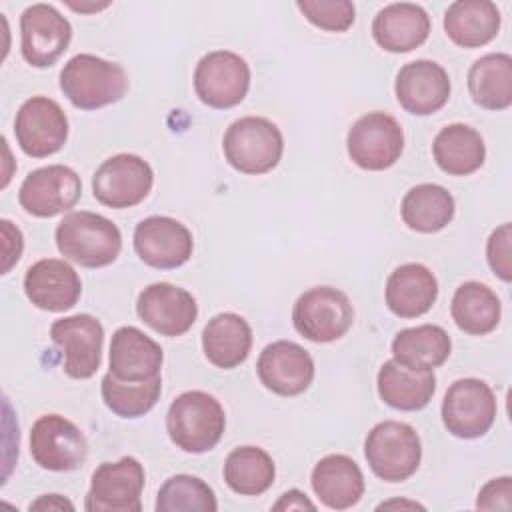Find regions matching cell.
Returning <instances> with one entry per match:
<instances>
[{
  "mask_svg": "<svg viewBox=\"0 0 512 512\" xmlns=\"http://www.w3.org/2000/svg\"><path fill=\"white\" fill-rule=\"evenodd\" d=\"M54 236L58 252L84 268L108 266L122 250L120 228L106 216L88 210L66 214Z\"/></svg>",
  "mask_w": 512,
  "mask_h": 512,
  "instance_id": "1",
  "label": "cell"
},
{
  "mask_svg": "<svg viewBox=\"0 0 512 512\" xmlns=\"http://www.w3.org/2000/svg\"><path fill=\"white\" fill-rule=\"evenodd\" d=\"M226 428L222 404L208 392L188 390L176 396L166 414V432L188 454L212 450Z\"/></svg>",
  "mask_w": 512,
  "mask_h": 512,
  "instance_id": "2",
  "label": "cell"
},
{
  "mask_svg": "<svg viewBox=\"0 0 512 512\" xmlns=\"http://www.w3.org/2000/svg\"><path fill=\"white\" fill-rule=\"evenodd\" d=\"M60 90L72 106L98 110L124 98L128 76L116 62L94 54H76L60 72Z\"/></svg>",
  "mask_w": 512,
  "mask_h": 512,
  "instance_id": "3",
  "label": "cell"
},
{
  "mask_svg": "<svg viewBox=\"0 0 512 512\" xmlns=\"http://www.w3.org/2000/svg\"><path fill=\"white\" fill-rule=\"evenodd\" d=\"M224 158L242 174H266L278 166L284 152L280 128L262 116H244L232 122L222 140Z\"/></svg>",
  "mask_w": 512,
  "mask_h": 512,
  "instance_id": "4",
  "label": "cell"
},
{
  "mask_svg": "<svg viewBox=\"0 0 512 512\" xmlns=\"http://www.w3.org/2000/svg\"><path fill=\"white\" fill-rule=\"evenodd\" d=\"M364 456L370 470L380 480L404 482L420 466V436L406 422H378L364 440Z\"/></svg>",
  "mask_w": 512,
  "mask_h": 512,
  "instance_id": "5",
  "label": "cell"
},
{
  "mask_svg": "<svg viewBox=\"0 0 512 512\" xmlns=\"http://www.w3.org/2000/svg\"><path fill=\"white\" fill-rule=\"evenodd\" d=\"M354 322L350 298L332 286H314L298 296L292 308V324L310 342L340 340Z\"/></svg>",
  "mask_w": 512,
  "mask_h": 512,
  "instance_id": "6",
  "label": "cell"
},
{
  "mask_svg": "<svg viewBox=\"0 0 512 512\" xmlns=\"http://www.w3.org/2000/svg\"><path fill=\"white\" fill-rule=\"evenodd\" d=\"M346 148L356 166L380 172L394 166L402 156L404 132L394 116L386 112H368L348 130Z\"/></svg>",
  "mask_w": 512,
  "mask_h": 512,
  "instance_id": "7",
  "label": "cell"
},
{
  "mask_svg": "<svg viewBox=\"0 0 512 512\" xmlns=\"http://www.w3.org/2000/svg\"><path fill=\"white\" fill-rule=\"evenodd\" d=\"M496 410L494 392L484 380L460 378L444 394L442 422L452 436L472 440L492 428Z\"/></svg>",
  "mask_w": 512,
  "mask_h": 512,
  "instance_id": "8",
  "label": "cell"
},
{
  "mask_svg": "<svg viewBox=\"0 0 512 512\" xmlns=\"http://www.w3.org/2000/svg\"><path fill=\"white\" fill-rule=\"evenodd\" d=\"M250 88L248 62L230 52L214 50L204 54L194 70V90L200 102L216 110L238 106Z\"/></svg>",
  "mask_w": 512,
  "mask_h": 512,
  "instance_id": "9",
  "label": "cell"
},
{
  "mask_svg": "<svg viewBox=\"0 0 512 512\" xmlns=\"http://www.w3.org/2000/svg\"><path fill=\"white\" fill-rule=\"evenodd\" d=\"M30 456L50 472H70L80 468L88 458L84 432L60 414L40 416L30 430Z\"/></svg>",
  "mask_w": 512,
  "mask_h": 512,
  "instance_id": "10",
  "label": "cell"
},
{
  "mask_svg": "<svg viewBox=\"0 0 512 512\" xmlns=\"http://www.w3.org/2000/svg\"><path fill=\"white\" fill-rule=\"evenodd\" d=\"M142 488L144 468L136 458L102 462L92 472L84 508L88 512H140Z\"/></svg>",
  "mask_w": 512,
  "mask_h": 512,
  "instance_id": "11",
  "label": "cell"
},
{
  "mask_svg": "<svg viewBox=\"0 0 512 512\" xmlns=\"http://www.w3.org/2000/svg\"><path fill=\"white\" fill-rule=\"evenodd\" d=\"M154 172L136 154H116L104 160L92 176L94 198L108 208H132L152 190Z\"/></svg>",
  "mask_w": 512,
  "mask_h": 512,
  "instance_id": "12",
  "label": "cell"
},
{
  "mask_svg": "<svg viewBox=\"0 0 512 512\" xmlns=\"http://www.w3.org/2000/svg\"><path fill=\"white\" fill-rule=\"evenodd\" d=\"M14 136L26 156L46 158L66 144L68 118L56 100L32 96L16 112Z\"/></svg>",
  "mask_w": 512,
  "mask_h": 512,
  "instance_id": "13",
  "label": "cell"
},
{
  "mask_svg": "<svg viewBox=\"0 0 512 512\" xmlns=\"http://www.w3.org/2000/svg\"><path fill=\"white\" fill-rule=\"evenodd\" d=\"M80 196V176L64 164H50L32 170L18 190L20 206L36 218H52L62 214L74 208Z\"/></svg>",
  "mask_w": 512,
  "mask_h": 512,
  "instance_id": "14",
  "label": "cell"
},
{
  "mask_svg": "<svg viewBox=\"0 0 512 512\" xmlns=\"http://www.w3.org/2000/svg\"><path fill=\"white\" fill-rule=\"evenodd\" d=\"M72 40L70 22L50 4H32L20 16V52L34 68L52 66Z\"/></svg>",
  "mask_w": 512,
  "mask_h": 512,
  "instance_id": "15",
  "label": "cell"
},
{
  "mask_svg": "<svg viewBox=\"0 0 512 512\" xmlns=\"http://www.w3.org/2000/svg\"><path fill=\"white\" fill-rule=\"evenodd\" d=\"M50 338L64 352V372L74 380L96 374L102 362L104 328L90 314H74L52 322Z\"/></svg>",
  "mask_w": 512,
  "mask_h": 512,
  "instance_id": "16",
  "label": "cell"
},
{
  "mask_svg": "<svg viewBox=\"0 0 512 512\" xmlns=\"http://www.w3.org/2000/svg\"><path fill=\"white\" fill-rule=\"evenodd\" d=\"M134 250L144 264L170 270L190 260L194 240L182 222L170 216H148L134 228Z\"/></svg>",
  "mask_w": 512,
  "mask_h": 512,
  "instance_id": "17",
  "label": "cell"
},
{
  "mask_svg": "<svg viewBox=\"0 0 512 512\" xmlns=\"http://www.w3.org/2000/svg\"><path fill=\"white\" fill-rule=\"evenodd\" d=\"M136 314L154 332L176 338L186 334L196 322L198 304L188 290L168 282H156L140 292Z\"/></svg>",
  "mask_w": 512,
  "mask_h": 512,
  "instance_id": "18",
  "label": "cell"
},
{
  "mask_svg": "<svg viewBox=\"0 0 512 512\" xmlns=\"http://www.w3.org/2000/svg\"><path fill=\"white\" fill-rule=\"evenodd\" d=\"M256 372L270 392L278 396H298L306 392L314 380V360L300 344L276 340L260 352Z\"/></svg>",
  "mask_w": 512,
  "mask_h": 512,
  "instance_id": "19",
  "label": "cell"
},
{
  "mask_svg": "<svg viewBox=\"0 0 512 512\" xmlns=\"http://www.w3.org/2000/svg\"><path fill=\"white\" fill-rule=\"evenodd\" d=\"M398 104L414 116L438 112L450 98L448 72L432 60H414L404 64L394 82Z\"/></svg>",
  "mask_w": 512,
  "mask_h": 512,
  "instance_id": "20",
  "label": "cell"
},
{
  "mask_svg": "<svg viewBox=\"0 0 512 512\" xmlns=\"http://www.w3.org/2000/svg\"><path fill=\"white\" fill-rule=\"evenodd\" d=\"M24 292L40 310L66 312L78 302L82 282L78 272L66 260L42 258L26 270Z\"/></svg>",
  "mask_w": 512,
  "mask_h": 512,
  "instance_id": "21",
  "label": "cell"
},
{
  "mask_svg": "<svg viewBox=\"0 0 512 512\" xmlns=\"http://www.w3.org/2000/svg\"><path fill=\"white\" fill-rule=\"evenodd\" d=\"M162 348L136 326H122L110 340V374L124 382H144L160 376Z\"/></svg>",
  "mask_w": 512,
  "mask_h": 512,
  "instance_id": "22",
  "label": "cell"
},
{
  "mask_svg": "<svg viewBox=\"0 0 512 512\" xmlns=\"http://www.w3.org/2000/svg\"><path fill=\"white\" fill-rule=\"evenodd\" d=\"M430 16L418 4L396 2L384 6L372 22L376 44L392 54H404L428 40Z\"/></svg>",
  "mask_w": 512,
  "mask_h": 512,
  "instance_id": "23",
  "label": "cell"
},
{
  "mask_svg": "<svg viewBox=\"0 0 512 512\" xmlns=\"http://www.w3.org/2000/svg\"><path fill=\"white\" fill-rule=\"evenodd\" d=\"M310 484L318 500L330 510H346L360 502L364 476L360 466L346 454H328L312 468Z\"/></svg>",
  "mask_w": 512,
  "mask_h": 512,
  "instance_id": "24",
  "label": "cell"
},
{
  "mask_svg": "<svg viewBox=\"0 0 512 512\" xmlns=\"http://www.w3.org/2000/svg\"><path fill=\"white\" fill-rule=\"evenodd\" d=\"M386 306L398 318H418L426 314L438 298L436 276L418 262L394 268L386 280Z\"/></svg>",
  "mask_w": 512,
  "mask_h": 512,
  "instance_id": "25",
  "label": "cell"
},
{
  "mask_svg": "<svg viewBox=\"0 0 512 512\" xmlns=\"http://www.w3.org/2000/svg\"><path fill=\"white\" fill-rule=\"evenodd\" d=\"M252 348L250 324L234 312H220L202 330V350L210 364L222 370L240 366Z\"/></svg>",
  "mask_w": 512,
  "mask_h": 512,
  "instance_id": "26",
  "label": "cell"
},
{
  "mask_svg": "<svg viewBox=\"0 0 512 512\" xmlns=\"http://www.w3.org/2000/svg\"><path fill=\"white\" fill-rule=\"evenodd\" d=\"M384 404L396 410L414 412L428 406L436 390L434 370H408L394 360H386L376 378Z\"/></svg>",
  "mask_w": 512,
  "mask_h": 512,
  "instance_id": "27",
  "label": "cell"
},
{
  "mask_svg": "<svg viewBox=\"0 0 512 512\" xmlns=\"http://www.w3.org/2000/svg\"><path fill=\"white\" fill-rule=\"evenodd\" d=\"M500 10L490 0H458L444 14L446 36L462 48H478L496 38Z\"/></svg>",
  "mask_w": 512,
  "mask_h": 512,
  "instance_id": "28",
  "label": "cell"
},
{
  "mask_svg": "<svg viewBox=\"0 0 512 512\" xmlns=\"http://www.w3.org/2000/svg\"><path fill=\"white\" fill-rule=\"evenodd\" d=\"M452 352V340L442 326L420 324L400 330L392 340L394 362L408 370H434Z\"/></svg>",
  "mask_w": 512,
  "mask_h": 512,
  "instance_id": "29",
  "label": "cell"
},
{
  "mask_svg": "<svg viewBox=\"0 0 512 512\" xmlns=\"http://www.w3.org/2000/svg\"><path fill=\"white\" fill-rule=\"evenodd\" d=\"M432 154L442 172L450 176H468L484 164L486 146L478 130L456 122L444 126L436 134Z\"/></svg>",
  "mask_w": 512,
  "mask_h": 512,
  "instance_id": "30",
  "label": "cell"
},
{
  "mask_svg": "<svg viewBox=\"0 0 512 512\" xmlns=\"http://www.w3.org/2000/svg\"><path fill=\"white\" fill-rule=\"evenodd\" d=\"M456 212L452 194L440 184H416L412 186L400 204V214L410 230L422 234H434L446 228Z\"/></svg>",
  "mask_w": 512,
  "mask_h": 512,
  "instance_id": "31",
  "label": "cell"
},
{
  "mask_svg": "<svg viewBox=\"0 0 512 512\" xmlns=\"http://www.w3.org/2000/svg\"><path fill=\"white\" fill-rule=\"evenodd\" d=\"M468 92L480 108L506 110L512 104V56L492 52L468 70Z\"/></svg>",
  "mask_w": 512,
  "mask_h": 512,
  "instance_id": "32",
  "label": "cell"
},
{
  "mask_svg": "<svg viewBox=\"0 0 512 512\" xmlns=\"http://www.w3.org/2000/svg\"><path fill=\"white\" fill-rule=\"evenodd\" d=\"M450 314L462 332L484 336L498 326L502 306L496 292L486 284L464 282L452 296Z\"/></svg>",
  "mask_w": 512,
  "mask_h": 512,
  "instance_id": "33",
  "label": "cell"
},
{
  "mask_svg": "<svg viewBox=\"0 0 512 512\" xmlns=\"http://www.w3.org/2000/svg\"><path fill=\"white\" fill-rule=\"evenodd\" d=\"M224 482L240 496H260L272 484L276 466L260 446H238L224 460Z\"/></svg>",
  "mask_w": 512,
  "mask_h": 512,
  "instance_id": "34",
  "label": "cell"
},
{
  "mask_svg": "<svg viewBox=\"0 0 512 512\" xmlns=\"http://www.w3.org/2000/svg\"><path fill=\"white\" fill-rule=\"evenodd\" d=\"M102 400L120 418H140L148 414L162 392L160 376L144 382H124L110 372L102 378Z\"/></svg>",
  "mask_w": 512,
  "mask_h": 512,
  "instance_id": "35",
  "label": "cell"
},
{
  "mask_svg": "<svg viewBox=\"0 0 512 512\" xmlns=\"http://www.w3.org/2000/svg\"><path fill=\"white\" fill-rule=\"evenodd\" d=\"M156 512H216L214 490L198 476H170L158 490Z\"/></svg>",
  "mask_w": 512,
  "mask_h": 512,
  "instance_id": "36",
  "label": "cell"
},
{
  "mask_svg": "<svg viewBox=\"0 0 512 512\" xmlns=\"http://www.w3.org/2000/svg\"><path fill=\"white\" fill-rule=\"evenodd\" d=\"M296 6L310 24L328 32H346L356 18L354 4L348 0H300Z\"/></svg>",
  "mask_w": 512,
  "mask_h": 512,
  "instance_id": "37",
  "label": "cell"
},
{
  "mask_svg": "<svg viewBox=\"0 0 512 512\" xmlns=\"http://www.w3.org/2000/svg\"><path fill=\"white\" fill-rule=\"evenodd\" d=\"M486 258L492 272L504 280H512V226L510 222L500 224L486 242Z\"/></svg>",
  "mask_w": 512,
  "mask_h": 512,
  "instance_id": "38",
  "label": "cell"
},
{
  "mask_svg": "<svg viewBox=\"0 0 512 512\" xmlns=\"http://www.w3.org/2000/svg\"><path fill=\"white\" fill-rule=\"evenodd\" d=\"M476 506L482 510H510L512 508V478L500 476L488 480L476 498Z\"/></svg>",
  "mask_w": 512,
  "mask_h": 512,
  "instance_id": "39",
  "label": "cell"
},
{
  "mask_svg": "<svg viewBox=\"0 0 512 512\" xmlns=\"http://www.w3.org/2000/svg\"><path fill=\"white\" fill-rule=\"evenodd\" d=\"M2 274H8L10 268L20 260L22 254V232L10 222V220H2Z\"/></svg>",
  "mask_w": 512,
  "mask_h": 512,
  "instance_id": "40",
  "label": "cell"
},
{
  "mask_svg": "<svg viewBox=\"0 0 512 512\" xmlns=\"http://www.w3.org/2000/svg\"><path fill=\"white\" fill-rule=\"evenodd\" d=\"M272 508H274V510H310V512H314V510H316V504L310 502L304 492L292 488V490L284 492V494L278 498V502L272 504Z\"/></svg>",
  "mask_w": 512,
  "mask_h": 512,
  "instance_id": "41",
  "label": "cell"
},
{
  "mask_svg": "<svg viewBox=\"0 0 512 512\" xmlns=\"http://www.w3.org/2000/svg\"><path fill=\"white\" fill-rule=\"evenodd\" d=\"M30 510H74V504L60 494H44L30 504Z\"/></svg>",
  "mask_w": 512,
  "mask_h": 512,
  "instance_id": "42",
  "label": "cell"
},
{
  "mask_svg": "<svg viewBox=\"0 0 512 512\" xmlns=\"http://www.w3.org/2000/svg\"><path fill=\"white\" fill-rule=\"evenodd\" d=\"M390 508H408V510H424L422 504L410 502V500H388L378 504V510H390Z\"/></svg>",
  "mask_w": 512,
  "mask_h": 512,
  "instance_id": "43",
  "label": "cell"
}]
</instances>
